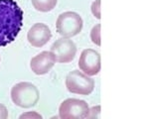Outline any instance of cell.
<instances>
[{"instance_id":"6da1fadb","label":"cell","mask_w":159,"mask_h":119,"mask_svg":"<svg viewBox=\"0 0 159 119\" xmlns=\"http://www.w3.org/2000/svg\"><path fill=\"white\" fill-rule=\"evenodd\" d=\"M24 13L15 0H0V47L12 43L23 25Z\"/></svg>"},{"instance_id":"7a4b0ae2","label":"cell","mask_w":159,"mask_h":119,"mask_svg":"<svg viewBox=\"0 0 159 119\" xmlns=\"http://www.w3.org/2000/svg\"><path fill=\"white\" fill-rule=\"evenodd\" d=\"M40 93L36 86L31 82H23L16 83L11 89V99L17 106L30 108L36 105Z\"/></svg>"},{"instance_id":"3957f363","label":"cell","mask_w":159,"mask_h":119,"mask_svg":"<svg viewBox=\"0 0 159 119\" xmlns=\"http://www.w3.org/2000/svg\"><path fill=\"white\" fill-rule=\"evenodd\" d=\"M83 19L73 11H67L59 15L56 22L57 32L64 38H71L78 35L83 29Z\"/></svg>"},{"instance_id":"277c9868","label":"cell","mask_w":159,"mask_h":119,"mask_svg":"<svg viewBox=\"0 0 159 119\" xmlns=\"http://www.w3.org/2000/svg\"><path fill=\"white\" fill-rule=\"evenodd\" d=\"M66 87L72 93L89 95L94 88V81L88 74L75 69L68 73L66 77Z\"/></svg>"},{"instance_id":"5b68a950","label":"cell","mask_w":159,"mask_h":119,"mask_svg":"<svg viewBox=\"0 0 159 119\" xmlns=\"http://www.w3.org/2000/svg\"><path fill=\"white\" fill-rule=\"evenodd\" d=\"M88 103L77 98H68L59 107V117L63 119H82L87 118L89 113Z\"/></svg>"},{"instance_id":"8992f818","label":"cell","mask_w":159,"mask_h":119,"mask_svg":"<svg viewBox=\"0 0 159 119\" xmlns=\"http://www.w3.org/2000/svg\"><path fill=\"white\" fill-rule=\"evenodd\" d=\"M51 52L54 54L56 62L70 63L76 57L77 47L69 38H60L56 40L51 47Z\"/></svg>"},{"instance_id":"52a82bcc","label":"cell","mask_w":159,"mask_h":119,"mask_svg":"<svg viewBox=\"0 0 159 119\" xmlns=\"http://www.w3.org/2000/svg\"><path fill=\"white\" fill-rule=\"evenodd\" d=\"M101 55L96 50L86 49L81 54L79 67L81 71L89 77L96 76L101 71Z\"/></svg>"},{"instance_id":"ba28073f","label":"cell","mask_w":159,"mask_h":119,"mask_svg":"<svg viewBox=\"0 0 159 119\" xmlns=\"http://www.w3.org/2000/svg\"><path fill=\"white\" fill-rule=\"evenodd\" d=\"M52 38V33L50 28L46 24L43 23H36L29 29L27 34L28 42L32 45L33 47L41 48L44 45H46L50 39Z\"/></svg>"},{"instance_id":"9c48e42d","label":"cell","mask_w":159,"mask_h":119,"mask_svg":"<svg viewBox=\"0 0 159 119\" xmlns=\"http://www.w3.org/2000/svg\"><path fill=\"white\" fill-rule=\"evenodd\" d=\"M55 64H56V59L54 54L51 51H44L32 58L30 67L34 73L42 76L46 74L54 67Z\"/></svg>"},{"instance_id":"30bf717a","label":"cell","mask_w":159,"mask_h":119,"mask_svg":"<svg viewBox=\"0 0 159 119\" xmlns=\"http://www.w3.org/2000/svg\"><path fill=\"white\" fill-rule=\"evenodd\" d=\"M34 8L41 12H49L55 8L58 0H31Z\"/></svg>"},{"instance_id":"8fae6325","label":"cell","mask_w":159,"mask_h":119,"mask_svg":"<svg viewBox=\"0 0 159 119\" xmlns=\"http://www.w3.org/2000/svg\"><path fill=\"white\" fill-rule=\"evenodd\" d=\"M91 39L93 44L101 46V24H97L91 31Z\"/></svg>"},{"instance_id":"7c38bea8","label":"cell","mask_w":159,"mask_h":119,"mask_svg":"<svg viewBox=\"0 0 159 119\" xmlns=\"http://www.w3.org/2000/svg\"><path fill=\"white\" fill-rule=\"evenodd\" d=\"M91 9H92L93 16L98 19H101V0H96V1H93Z\"/></svg>"},{"instance_id":"4fadbf2b","label":"cell","mask_w":159,"mask_h":119,"mask_svg":"<svg viewBox=\"0 0 159 119\" xmlns=\"http://www.w3.org/2000/svg\"><path fill=\"white\" fill-rule=\"evenodd\" d=\"M99 112H101V106H99V105L89 108L87 118H98L99 117Z\"/></svg>"},{"instance_id":"5bb4252c","label":"cell","mask_w":159,"mask_h":119,"mask_svg":"<svg viewBox=\"0 0 159 119\" xmlns=\"http://www.w3.org/2000/svg\"><path fill=\"white\" fill-rule=\"evenodd\" d=\"M8 117V111L6 107L0 104V119H5Z\"/></svg>"},{"instance_id":"9a60e30c","label":"cell","mask_w":159,"mask_h":119,"mask_svg":"<svg viewBox=\"0 0 159 119\" xmlns=\"http://www.w3.org/2000/svg\"><path fill=\"white\" fill-rule=\"evenodd\" d=\"M27 117H35V118H42V116L40 114L36 112H30V113H24L22 115H20V118H27Z\"/></svg>"}]
</instances>
